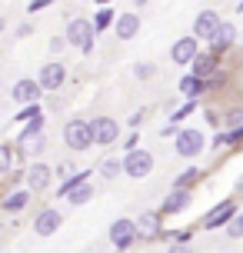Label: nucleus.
Masks as SVG:
<instances>
[{"mask_svg": "<svg viewBox=\"0 0 243 253\" xmlns=\"http://www.w3.org/2000/svg\"><path fill=\"white\" fill-rule=\"evenodd\" d=\"M130 70H133V77H137V80H154V77H157V63H150V60H137L133 67H130Z\"/></svg>", "mask_w": 243, "mask_h": 253, "instance_id": "nucleus-32", "label": "nucleus"}, {"mask_svg": "<svg viewBox=\"0 0 243 253\" xmlns=\"http://www.w3.org/2000/svg\"><path fill=\"white\" fill-rule=\"evenodd\" d=\"M47 50H50L53 57H57V53H64V50H67V40H64V34H60V37H50V43H47Z\"/></svg>", "mask_w": 243, "mask_h": 253, "instance_id": "nucleus-40", "label": "nucleus"}, {"mask_svg": "<svg viewBox=\"0 0 243 253\" xmlns=\"http://www.w3.org/2000/svg\"><path fill=\"white\" fill-rule=\"evenodd\" d=\"M47 143H50V140H47V133H43V137L30 140L27 147H17V143H13V147H17V150L24 153V157H30V160H40V157H43V150H47Z\"/></svg>", "mask_w": 243, "mask_h": 253, "instance_id": "nucleus-27", "label": "nucleus"}, {"mask_svg": "<svg viewBox=\"0 0 243 253\" xmlns=\"http://www.w3.org/2000/svg\"><path fill=\"white\" fill-rule=\"evenodd\" d=\"M3 253H13V250H3Z\"/></svg>", "mask_w": 243, "mask_h": 253, "instance_id": "nucleus-52", "label": "nucleus"}, {"mask_svg": "<svg viewBox=\"0 0 243 253\" xmlns=\"http://www.w3.org/2000/svg\"><path fill=\"white\" fill-rule=\"evenodd\" d=\"M67 80H70V74H67V67L60 60H47L37 70V84H40V90H43V93H57Z\"/></svg>", "mask_w": 243, "mask_h": 253, "instance_id": "nucleus-8", "label": "nucleus"}, {"mask_svg": "<svg viewBox=\"0 0 243 253\" xmlns=\"http://www.w3.org/2000/svg\"><path fill=\"white\" fill-rule=\"evenodd\" d=\"M223 84H227V70L220 67L217 74H213V77H210V80H206V90H220V87H223Z\"/></svg>", "mask_w": 243, "mask_h": 253, "instance_id": "nucleus-39", "label": "nucleus"}, {"mask_svg": "<svg viewBox=\"0 0 243 253\" xmlns=\"http://www.w3.org/2000/svg\"><path fill=\"white\" fill-rule=\"evenodd\" d=\"M24 187L37 197V193H47L50 187H57V177H53V167L47 160H30L24 167Z\"/></svg>", "mask_w": 243, "mask_h": 253, "instance_id": "nucleus-3", "label": "nucleus"}, {"mask_svg": "<svg viewBox=\"0 0 243 253\" xmlns=\"http://www.w3.org/2000/svg\"><path fill=\"white\" fill-rule=\"evenodd\" d=\"M223 126H227V130H237V126H243V107H230V110L223 114Z\"/></svg>", "mask_w": 243, "mask_h": 253, "instance_id": "nucleus-33", "label": "nucleus"}, {"mask_svg": "<svg viewBox=\"0 0 243 253\" xmlns=\"http://www.w3.org/2000/svg\"><path fill=\"white\" fill-rule=\"evenodd\" d=\"M37 117H43V107L40 103H30V107H20L17 110V117H13V124H30V120H37Z\"/></svg>", "mask_w": 243, "mask_h": 253, "instance_id": "nucleus-31", "label": "nucleus"}, {"mask_svg": "<svg viewBox=\"0 0 243 253\" xmlns=\"http://www.w3.org/2000/svg\"><path fill=\"white\" fill-rule=\"evenodd\" d=\"M227 237H230V240H243V213H237L230 223H227Z\"/></svg>", "mask_w": 243, "mask_h": 253, "instance_id": "nucleus-36", "label": "nucleus"}, {"mask_svg": "<svg viewBox=\"0 0 243 253\" xmlns=\"http://www.w3.org/2000/svg\"><path fill=\"white\" fill-rule=\"evenodd\" d=\"M173 150H177V157H183V160H197V157L206 150V133L200 126H180L177 140H173Z\"/></svg>", "mask_w": 243, "mask_h": 253, "instance_id": "nucleus-4", "label": "nucleus"}, {"mask_svg": "<svg viewBox=\"0 0 243 253\" xmlns=\"http://www.w3.org/2000/svg\"><path fill=\"white\" fill-rule=\"evenodd\" d=\"M203 120L210 124V130H217V133H220V126H223V114H220V110H213L210 103L203 107Z\"/></svg>", "mask_w": 243, "mask_h": 253, "instance_id": "nucleus-35", "label": "nucleus"}, {"mask_svg": "<svg viewBox=\"0 0 243 253\" xmlns=\"http://www.w3.org/2000/svg\"><path fill=\"white\" fill-rule=\"evenodd\" d=\"M210 147H213V150H220V147H227V143H223V130H220V133H213V140H210Z\"/></svg>", "mask_w": 243, "mask_h": 253, "instance_id": "nucleus-46", "label": "nucleus"}, {"mask_svg": "<svg viewBox=\"0 0 243 253\" xmlns=\"http://www.w3.org/2000/svg\"><path fill=\"white\" fill-rule=\"evenodd\" d=\"M120 160H123V177H130V180H147L157 167V157L150 150H143V147L123 153Z\"/></svg>", "mask_w": 243, "mask_h": 253, "instance_id": "nucleus-5", "label": "nucleus"}, {"mask_svg": "<svg viewBox=\"0 0 243 253\" xmlns=\"http://www.w3.org/2000/svg\"><path fill=\"white\" fill-rule=\"evenodd\" d=\"M30 34H34V20H20V24H17V37L24 40V37H30Z\"/></svg>", "mask_w": 243, "mask_h": 253, "instance_id": "nucleus-43", "label": "nucleus"}, {"mask_svg": "<svg viewBox=\"0 0 243 253\" xmlns=\"http://www.w3.org/2000/svg\"><path fill=\"white\" fill-rule=\"evenodd\" d=\"M233 197H237V200H240V197H243V177L237 180V183H233Z\"/></svg>", "mask_w": 243, "mask_h": 253, "instance_id": "nucleus-47", "label": "nucleus"}, {"mask_svg": "<svg viewBox=\"0 0 243 253\" xmlns=\"http://www.w3.org/2000/svg\"><path fill=\"white\" fill-rule=\"evenodd\" d=\"M223 143H227V147H243V126H237V130H223Z\"/></svg>", "mask_w": 243, "mask_h": 253, "instance_id": "nucleus-37", "label": "nucleus"}, {"mask_svg": "<svg viewBox=\"0 0 243 253\" xmlns=\"http://www.w3.org/2000/svg\"><path fill=\"white\" fill-rule=\"evenodd\" d=\"M60 137H64V147L74 153H87L90 147H97V140H93V124L83 120V117H70L60 130Z\"/></svg>", "mask_w": 243, "mask_h": 253, "instance_id": "nucleus-2", "label": "nucleus"}, {"mask_svg": "<svg viewBox=\"0 0 243 253\" xmlns=\"http://www.w3.org/2000/svg\"><path fill=\"white\" fill-rule=\"evenodd\" d=\"M17 160H24V153L17 150L13 143H0V183L17 170Z\"/></svg>", "mask_w": 243, "mask_h": 253, "instance_id": "nucleus-22", "label": "nucleus"}, {"mask_svg": "<svg viewBox=\"0 0 243 253\" xmlns=\"http://www.w3.org/2000/svg\"><path fill=\"white\" fill-rule=\"evenodd\" d=\"M60 227H64V213L57 207H43V210L34 213V233L37 237H53Z\"/></svg>", "mask_w": 243, "mask_h": 253, "instance_id": "nucleus-13", "label": "nucleus"}, {"mask_svg": "<svg viewBox=\"0 0 243 253\" xmlns=\"http://www.w3.org/2000/svg\"><path fill=\"white\" fill-rule=\"evenodd\" d=\"M177 90H180V100H193V103H200L206 93H210V90H206V80L193 77L190 70H187V74L177 80Z\"/></svg>", "mask_w": 243, "mask_h": 253, "instance_id": "nucleus-17", "label": "nucleus"}, {"mask_svg": "<svg viewBox=\"0 0 243 253\" xmlns=\"http://www.w3.org/2000/svg\"><path fill=\"white\" fill-rule=\"evenodd\" d=\"M74 173H77V164H74V160H64V164L53 167V177H57V183H64V180L74 177Z\"/></svg>", "mask_w": 243, "mask_h": 253, "instance_id": "nucleus-34", "label": "nucleus"}, {"mask_svg": "<svg viewBox=\"0 0 243 253\" xmlns=\"http://www.w3.org/2000/svg\"><path fill=\"white\" fill-rule=\"evenodd\" d=\"M97 173H100L103 180H117V177H123V160H120V157H103L100 164H97Z\"/></svg>", "mask_w": 243, "mask_h": 253, "instance_id": "nucleus-25", "label": "nucleus"}, {"mask_svg": "<svg viewBox=\"0 0 243 253\" xmlns=\"http://www.w3.org/2000/svg\"><path fill=\"white\" fill-rule=\"evenodd\" d=\"M190 203H193V190H170L157 210H160L163 220H166V216H180L183 210H190Z\"/></svg>", "mask_w": 243, "mask_h": 253, "instance_id": "nucleus-15", "label": "nucleus"}, {"mask_svg": "<svg viewBox=\"0 0 243 253\" xmlns=\"http://www.w3.org/2000/svg\"><path fill=\"white\" fill-rule=\"evenodd\" d=\"M64 40H67V47H74V50H80L83 57H90L93 47H97L93 20H87V17H70L67 27H64Z\"/></svg>", "mask_w": 243, "mask_h": 253, "instance_id": "nucleus-1", "label": "nucleus"}, {"mask_svg": "<svg viewBox=\"0 0 243 253\" xmlns=\"http://www.w3.org/2000/svg\"><path fill=\"white\" fill-rule=\"evenodd\" d=\"M93 3H97V7H110L114 0H93Z\"/></svg>", "mask_w": 243, "mask_h": 253, "instance_id": "nucleus-48", "label": "nucleus"}, {"mask_svg": "<svg viewBox=\"0 0 243 253\" xmlns=\"http://www.w3.org/2000/svg\"><path fill=\"white\" fill-rule=\"evenodd\" d=\"M34 203V193L27 187H17V190H7L3 197H0V213H24L27 207Z\"/></svg>", "mask_w": 243, "mask_h": 253, "instance_id": "nucleus-16", "label": "nucleus"}, {"mask_svg": "<svg viewBox=\"0 0 243 253\" xmlns=\"http://www.w3.org/2000/svg\"><path fill=\"white\" fill-rule=\"evenodd\" d=\"M93 173H97V170H77L74 177H67L64 183H57V197H64V200H67L74 190H80L83 183H90V177H93Z\"/></svg>", "mask_w": 243, "mask_h": 253, "instance_id": "nucleus-23", "label": "nucleus"}, {"mask_svg": "<svg viewBox=\"0 0 243 253\" xmlns=\"http://www.w3.org/2000/svg\"><path fill=\"white\" fill-rule=\"evenodd\" d=\"M133 223H137V237L143 243H154L163 237V213L160 210H143L140 216H133Z\"/></svg>", "mask_w": 243, "mask_h": 253, "instance_id": "nucleus-12", "label": "nucleus"}, {"mask_svg": "<svg viewBox=\"0 0 243 253\" xmlns=\"http://www.w3.org/2000/svg\"><path fill=\"white\" fill-rule=\"evenodd\" d=\"M237 10H240V13H243V0H240V3H237Z\"/></svg>", "mask_w": 243, "mask_h": 253, "instance_id": "nucleus-51", "label": "nucleus"}, {"mask_svg": "<svg viewBox=\"0 0 243 253\" xmlns=\"http://www.w3.org/2000/svg\"><path fill=\"white\" fill-rule=\"evenodd\" d=\"M143 117H147V110H143V107H140V110H133V114L127 117V126H130V130H140V120H143Z\"/></svg>", "mask_w": 243, "mask_h": 253, "instance_id": "nucleus-41", "label": "nucleus"}, {"mask_svg": "<svg viewBox=\"0 0 243 253\" xmlns=\"http://www.w3.org/2000/svg\"><path fill=\"white\" fill-rule=\"evenodd\" d=\"M0 230H3V227H0Z\"/></svg>", "mask_w": 243, "mask_h": 253, "instance_id": "nucleus-53", "label": "nucleus"}, {"mask_svg": "<svg viewBox=\"0 0 243 253\" xmlns=\"http://www.w3.org/2000/svg\"><path fill=\"white\" fill-rule=\"evenodd\" d=\"M120 147H123V153H130V150H137V147H140V133H137V130H130L127 137L120 140Z\"/></svg>", "mask_w": 243, "mask_h": 253, "instance_id": "nucleus-38", "label": "nucleus"}, {"mask_svg": "<svg viewBox=\"0 0 243 253\" xmlns=\"http://www.w3.org/2000/svg\"><path fill=\"white\" fill-rule=\"evenodd\" d=\"M10 97L20 103V107H30V103H40L43 90H40L37 77H20V80H17V84L10 87Z\"/></svg>", "mask_w": 243, "mask_h": 253, "instance_id": "nucleus-14", "label": "nucleus"}, {"mask_svg": "<svg viewBox=\"0 0 243 253\" xmlns=\"http://www.w3.org/2000/svg\"><path fill=\"white\" fill-rule=\"evenodd\" d=\"M114 34L117 40H133L137 34H140V13L137 10H127V13H117V24H114Z\"/></svg>", "mask_w": 243, "mask_h": 253, "instance_id": "nucleus-18", "label": "nucleus"}, {"mask_svg": "<svg viewBox=\"0 0 243 253\" xmlns=\"http://www.w3.org/2000/svg\"><path fill=\"white\" fill-rule=\"evenodd\" d=\"M193 233H197V230H193V227H180V230H163V237H160V240H166V243H193Z\"/></svg>", "mask_w": 243, "mask_h": 253, "instance_id": "nucleus-29", "label": "nucleus"}, {"mask_svg": "<svg viewBox=\"0 0 243 253\" xmlns=\"http://www.w3.org/2000/svg\"><path fill=\"white\" fill-rule=\"evenodd\" d=\"M237 213H240V210H237V200H220V203H213V207L203 213L200 227L203 230H227V223H230Z\"/></svg>", "mask_w": 243, "mask_h": 253, "instance_id": "nucleus-9", "label": "nucleus"}, {"mask_svg": "<svg viewBox=\"0 0 243 253\" xmlns=\"http://www.w3.org/2000/svg\"><path fill=\"white\" fill-rule=\"evenodd\" d=\"M177 133H180V126H177V124H170V120H166V124L160 126V137H170V140H177Z\"/></svg>", "mask_w": 243, "mask_h": 253, "instance_id": "nucleus-44", "label": "nucleus"}, {"mask_svg": "<svg viewBox=\"0 0 243 253\" xmlns=\"http://www.w3.org/2000/svg\"><path fill=\"white\" fill-rule=\"evenodd\" d=\"M233 47H237V24L223 20V27L217 30V37H213V43H210L206 50H213L217 57H223V53H230Z\"/></svg>", "mask_w": 243, "mask_h": 253, "instance_id": "nucleus-19", "label": "nucleus"}, {"mask_svg": "<svg viewBox=\"0 0 243 253\" xmlns=\"http://www.w3.org/2000/svg\"><path fill=\"white\" fill-rule=\"evenodd\" d=\"M43 133H47V114H43V117H37V120H30V124H24V126H20V130H17V140H13V143H17V147H27L30 140L43 137Z\"/></svg>", "mask_w": 243, "mask_h": 253, "instance_id": "nucleus-21", "label": "nucleus"}, {"mask_svg": "<svg viewBox=\"0 0 243 253\" xmlns=\"http://www.w3.org/2000/svg\"><path fill=\"white\" fill-rule=\"evenodd\" d=\"M3 30H7V20H3V17H0V34H3Z\"/></svg>", "mask_w": 243, "mask_h": 253, "instance_id": "nucleus-50", "label": "nucleus"}, {"mask_svg": "<svg viewBox=\"0 0 243 253\" xmlns=\"http://www.w3.org/2000/svg\"><path fill=\"white\" fill-rule=\"evenodd\" d=\"M114 24H117V10L114 7H100V10L93 13V30H97V34L114 30Z\"/></svg>", "mask_w": 243, "mask_h": 253, "instance_id": "nucleus-26", "label": "nucleus"}, {"mask_svg": "<svg viewBox=\"0 0 243 253\" xmlns=\"http://www.w3.org/2000/svg\"><path fill=\"white\" fill-rule=\"evenodd\" d=\"M130 3H133V7H147L150 0H130Z\"/></svg>", "mask_w": 243, "mask_h": 253, "instance_id": "nucleus-49", "label": "nucleus"}, {"mask_svg": "<svg viewBox=\"0 0 243 253\" xmlns=\"http://www.w3.org/2000/svg\"><path fill=\"white\" fill-rule=\"evenodd\" d=\"M200 50H203V43L193 37V34H187V37L173 40V47H170V60L177 63V67H183V70H190V63L200 57Z\"/></svg>", "mask_w": 243, "mask_h": 253, "instance_id": "nucleus-10", "label": "nucleus"}, {"mask_svg": "<svg viewBox=\"0 0 243 253\" xmlns=\"http://www.w3.org/2000/svg\"><path fill=\"white\" fill-rule=\"evenodd\" d=\"M166 253H190V243H166Z\"/></svg>", "mask_w": 243, "mask_h": 253, "instance_id": "nucleus-45", "label": "nucleus"}, {"mask_svg": "<svg viewBox=\"0 0 243 253\" xmlns=\"http://www.w3.org/2000/svg\"><path fill=\"white\" fill-rule=\"evenodd\" d=\"M107 240H110L114 253H127L133 243H140V237H137V223H133L130 216H117L114 223H110V230H107Z\"/></svg>", "mask_w": 243, "mask_h": 253, "instance_id": "nucleus-6", "label": "nucleus"}, {"mask_svg": "<svg viewBox=\"0 0 243 253\" xmlns=\"http://www.w3.org/2000/svg\"><path fill=\"white\" fill-rule=\"evenodd\" d=\"M90 124H93V140H97V147H117V143H120V130H123L120 120L100 114V117H93Z\"/></svg>", "mask_w": 243, "mask_h": 253, "instance_id": "nucleus-11", "label": "nucleus"}, {"mask_svg": "<svg viewBox=\"0 0 243 253\" xmlns=\"http://www.w3.org/2000/svg\"><path fill=\"white\" fill-rule=\"evenodd\" d=\"M197 107H200V103H193V100H183L177 107V110H170V117H166V120H170V124H177V126H183V120H187V117L193 114V110H197Z\"/></svg>", "mask_w": 243, "mask_h": 253, "instance_id": "nucleus-30", "label": "nucleus"}, {"mask_svg": "<svg viewBox=\"0 0 243 253\" xmlns=\"http://www.w3.org/2000/svg\"><path fill=\"white\" fill-rule=\"evenodd\" d=\"M93 193H97V187H93V183H83L80 190H74V193L67 197V203H70V207H87V203L93 200Z\"/></svg>", "mask_w": 243, "mask_h": 253, "instance_id": "nucleus-28", "label": "nucleus"}, {"mask_svg": "<svg viewBox=\"0 0 243 253\" xmlns=\"http://www.w3.org/2000/svg\"><path fill=\"white\" fill-rule=\"evenodd\" d=\"M50 3L53 0H30V3H27V13H40V10H47Z\"/></svg>", "mask_w": 243, "mask_h": 253, "instance_id": "nucleus-42", "label": "nucleus"}, {"mask_svg": "<svg viewBox=\"0 0 243 253\" xmlns=\"http://www.w3.org/2000/svg\"><path fill=\"white\" fill-rule=\"evenodd\" d=\"M220 27H223V17H220L217 10H200L197 13V17H193V37L200 40V43H203V47H210V43H213V37H217V30Z\"/></svg>", "mask_w": 243, "mask_h": 253, "instance_id": "nucleus-7", "label": "nucleus"}, {"mask_svg": "<svg viewBox=\"0 0 243 253\" xmlns=\"http://www.w3.org/2000/svg\"><path fill=\"white\" fill-rule=\"evenodd\" d=\"M217 70H220V57H217L213 50H206V47L200 50V57L190 63V74H193V77H200V80H210V77L217 74Z\"/></svg>", "mask_w": 243, "mask_h": 253, "instance_id": "nucleus-20", "label": "nucleus"}, {"mask_svg": "<svg viewBox=\"0 0 243 253\" xmlns=\"http://www.w3.org/2000/svg\"><path fill=\"white\" fill-rule=\"evenodd\" d=\"M200 180H203V170H200V167H187L183 173L173 177V187H170V190H193Z\"/></svg>", "mask_w": 243, "mask_h": 253, "instance_id": "nucleus-24", "label": "nucleus"}]
</instances>
